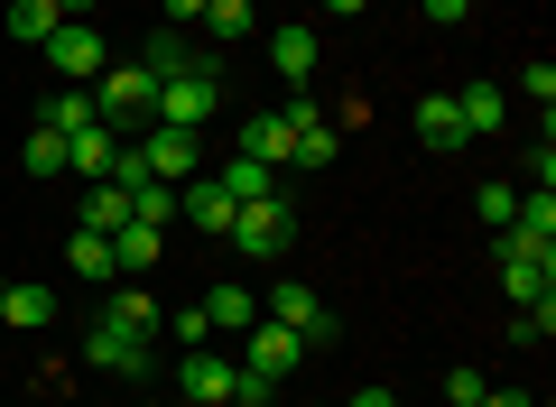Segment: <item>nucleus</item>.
I'll use <instances>...</instances> for the list:
<instances>
[{
	"mask_svg": "<svg viewBox=\"0 0 556 407\" xmlns=\"http://www.w3.org/2000/svg\"><path fill=\"white\" fill-rule=\"evenodd\" d=\"M417 10H427L437 28H464V10H473V0H417Z\"/></svg>",
	"mask_w": 556,
	"mask_h": 407,
	"instance_id": "obj_36",
	"label": "nucleus"
},
{
	"mask_svg": "<svg viewBox=\"0 0 556 407\" xmlns=\"http://www.w3.org/2000/svg\"><path fill=\"white\" fill-rule=\"evenodd\" d=\"M84 361L112 370V380H149V333L121 325V315H93V333H84Z\"/></svg>",
	"mask_w": 556,
	"mask_h": 407,
	"instance_id": "obj_4",
	"label": "nucleus"
},
{
	"mask_svg": "<svg viewBox=\"0 0 556 407\" xmlns=\"http://www.w3.org/2000/svg\"><path fill=\"white\" fill-rule=\"evenodd\" d=\"M529 194H556V139L538 130V149H529Z\"/></svg>",
	"mask_w": 556,
	"mask_h": 407,
	"instance_id": "obj_33",
	"label": "nucleus"
},
{
	"mask_svg": "<svg viewBox=\"0 0 556 407\" xmlns=\"http://www.w3.org/2000/svg\"><path fill=\"white\" fill-rule=\"evenodd\" d=\"M214 176H223V194H232V204H269V194H278V167H260V157H241V149L223 157Z\"/></svg>",
	"mask_w": 556,
	"mask_h": 407,
	"instance_id": "obj_16",
	"label": "nucleus"
},
{
	"mask_svg": "<svg viewBox=\"0 0 556 407\" xmlns=\"http://www.w3.org/2000/svg\"><path fill=\"white\" fill-rule=\"evenodd\" d=\"M102 315H121V325H139V333H149V343H159V325H167V315L149 306V296H139V288H112V306H102Z\"/></svg>",
	"mask_w": 556,
	"mask_h": 407,
	"instance_id": "obj_28",
	"label": "nucleus"
},
{
	"mask_svg": "<svg viewBox=\"0 0 556 407\" xmlns=\"http://www.w3.org/2000/svg\"><path fill=\"white\" fill-rule=\"evenodd\" d=\"M492 259H501V288H510L519 306H547V288H556V251H529L519 232H501Z\"/></svg>",
	"mask_w": 556,
	"mask_h": 407,
	"instance_id": "obj_6",
	"label": "nucleus"
},
{
	"mask_svg": "<svg viewBox=\"0 0 556 407\" xmlns=\"http://www.w3.org/2000/svg\"><path fill=\"white\" fill-rule=\"evenodd\" d=\"M214 112H223V56L214 47L195 65H177V75H159V120L167 130H204Z\"/></svg>",
	"mask_w": 556,
	"mask_h": 407,
	"instance_id": "obj_1",
	"label": "nucleus"
},
{
	"mask_svg": "<svg viewBox=\"0 0 556 407\" xmlns=\"http://www.w3.org/2000/svg\"><path fill=\"white\" fill-rule=\"evenodd\" d=\"M232 380H241V361H232V352H186V361H177V389H186V398L232 407Z\"/></svg>",
	"mask_w": 556,
	"mask_h": 407,
	"instance_id": "obj_13",
	"label": "nucleus"
},
{
	"mask_svg": "<svg viewBox=\"0 0 556 407\" xmlns=\"http://www.w3.org/2000/svg\"><path fill=\"white\" fill-rule=\"evenodd\" d=\"M251 38V0H204V47H232Z\"/></svg>",
	"mask_w": 556,
	"mask_h": 407,
	"instance_id": "obj_26",
	"label": "nucleus"
},
{
	"mask_svg": "<svg viewBox=\"0 0 556 407\" xmlns=\"http://www.w3.org/2000/svg\"><path fill=\"white\" fill-rule=\"evenodd\" d=\"M177 214L186 222H195V232H232V214H241V204H232V194H223V176H186V186H177Z\"/></svg>",
	"mask_w": 556,
	"mask_h": 407,
	"instance_id": "obj_12",
	"label": "nucleus"
},
{
	"mask_svg": "<svg viewBox=\"0 0 556 407\" xmlns=\"http://www.w3.org/2000/svg\"><path fill=\"white\" fill-rule=\"evenodd\" d=\"M547 333H556V296H547V306H519V315H510V343H519V352H538Z\"/></svg>",
	"mask_w": 556,
	"mask_h": 407,
	"instance_id": "obj_29",
	"label": "nucleus"
},
{
	"mask_svg": "<svg viewBox=\"0 0 556 407\" xmlns=\"http://www.w3.org/2000/svg\"><path fill=\"white\" fill-rule=\"evenodd\" d=\"M177 407H214V398H177Z\"/></svg>",
	"mask_w": 556,
	"mask_h": 407,
	"instance_id": "obj_42",
	"label": "nucleus"
},
{
	"mask_svg": "<svg viewBox=\"0 0 556 407\" xmlns=\"http://www.w3.org/2000/svg\"><path fill=\"white\" fill-rule=\"evenodd\" d=\"M0 325H10V333H47V325H56V288H38V278H0Z\"/></svg>",
	"mask_w": 556,
	"mask_h": 407,
	"instance_id": "obj_11",
	"label": "nucleus"
},
{
	"mask_svg": "<svg viewBox=\"0 0 556 407\" xmlns=\"http://www.w3.org/2000/svg\"><path fill=\"white\" fill-rule=\"evenodd\" d=\"M269 325H288L306 352H316V343H334V315L316 306V288H306V278H278V288H269Z\"/></svg>",
	"mask_w": 556,
	"mask_h": 407,
	"instance_id": "obj_9",
	"label": "nucleus"
},
{
	"mask_svg": "<svg viewBox=\"0 0 556 407\" xmlns=\"http://www.w3.org/2000/svg\"><path fill=\"white\" fill-rule=\"evenodd\" d=\"M269 65H278L288 93H306V84H316V28H278V38H269Z\"/></svg>",
	"mask_w": 556,
	"mask_h": 407,
	"instance_id": "obj_14",
	"label": "nucleus"
},
{
	"mask_svg": "<svg viewBox=\"0 0 556 407\" xmlns=\"http://www.w3.org/2000/svg\"><path fill=\"white\" fill-rule=\"evenodd\" d=\"M306 361V343L288 325H269V315H260L251 333H241V370H260V380H288V370Z\"/></svg>",
	"mask_w": 556,
	"mask_h": 407,
	"instance_id": "obj_10",
	"label": "nucleus"
},
{
	"mask_svg": "<svg viewBox=\"0 0 556 407\" xmlns=\"http://www.w3.org/2000/svg\"><path fill=\"white\" fill-rule=\"evenodd\" d=\"M130 149H139V167H149V176H167V186L204 176V149H195V130H167V120H149V130H139Z\"/></svg>",
	"mask_w": 556,
	"mask_h": 407,
	"instance_id": "obj_7",
	"label": "nucleus"
},
{
	"mask_svg": "<svg viewBox=\"0 0 556 407\" xmlns=\"http://www.w3.org/2000/svg\"><path fill=\"white\" fill-rule=\"evenodd\" d=\"M65 269H75V278H121L112 232H84V222H75V241H65Z\"/></svg>",
	"mask_w": 556,
	"mask_h": 407,
	"instance_id": "obj_24",
	"label": "nucleus"
},
{
	"mask_svg": "<svg viewBox=\"0 0 556 407\" xmlns=\"http://www.w3.org/2000/svg\"><path fill=\"white\" fill-rule=\"evenodd\" d=\"M112 149H121V139L93 120V130H75V139H65V167H75L84 186H93V176H112Z\"/></svg>",
	"mask_w": 556,
	"mask_h": 407,
	"instance_id": "obj_22",
	"label": "nucleus"
},
{
	"mask_svg": "<svg viewBox=\"0 0 556 407\" xmlns=\"http://www.w3.org/2000/svg\"><path fill=\"white\" fill-rule=\"evenodd\" d=\"M56 20H93V0H56Z\"/></svg>",
	"mask_w": 556,
	"mask_h": 407,
	"instance_id": "obj_40",
	"label": "nucleus"
},
{
	"mask_svg": "<svg viewBox=\"0 0 556 407\" xmlns=\"http://www.w3.org/2000/svg\"><path fill=\"white\" fill-rule=\"evenodd\" d=\"M223 241H232L241 259H288V241H298V214H288L278 194H269V204H241V214H232V232H223Z\"/></svg>",
	"mask_w": 556,
	"mask_h": 407,
	"instance_id": "obj_5",
	"label": "nucleus"
},
{
	"mask_svg": "<svg viewBox=\"0 0 556 407\" xmlns=\"http://www.w3.org/2000/svg\"><path fill=\"white\" fill-rule=\"evenodd\" d=\"M241 157H260V167H288V112H251V120H241Z\"/></svg>",
	"mask_w": 556,
	"mask_h": 407,
	"instance_id": "obj_19",
	"label": "nucleus"
},
{
	"mask_svg": "<svg viewBox=\"0 0 556 407\" xmlns=\"http://www.w3.org/2000/svg\"><path fill=\"white\" fill-rule=\"evenodd\" d=\"M353 407H399V398H390V380H371V389H353Z\"/></svg>",
	"mask_w": 556,
	"mask_h": 407,
	"instance_id": "obj_39",
	"label": "nucleus"
},
{
	"mask_svg": "<svg viewBox=\"0 0 556 407\" xmlns=\"http://www.w3.org/2000/svg\"><path fill=\"white\" fill-rule=\"evenodd\" d=\"M501 112H510V102H501V84H464V93H455V120H464V139L501 130Z\"/></svg>",
	"mask_w": 556,
	"mask_h": 407,
	"instance_id": "obj_23",
	"label": "nucleus"
},
{
	"mask_svg": "<svg viewBox=\"0 0 556 407\" xmlns=\"http://www.w3.org/2000/svg\"><path fill=\"white\" fill-rule=\"evenodd\" d=\"M204 325H214V333H251L260 325V296L241 288V278H223V288H204Z\"/></svg>",
	"mask_w": 556,
	"mask_h": 407,
	"instance_id": "obj_15",
	"label": "nucleus"
},
{
	"mask_svg": "<svg viewBox=\"0 0 556 407\" xmlns=\"http://www.w3.org/2000/svg\"><path fill=\"white\" fill-rule=\"evenodd\" d=\"M334 157H343V130L325 120V102L316 93H288V167L316 176V167H334Z\"/></svg>",
	"mask_w": 556,
	"mask_h": 407,
	"instance_id": "obj_3",
	"label": "nucleus"
},
{
	"mask_svg": "<svg viewBox=\"0 0 556 407\" xmlns=\"http://www.w3.org/2000/svg\"><path fill=\"white\" fill-rule=\"evenodd\" d=\"M38 130H93V84H56V93H47V112H38Z\"/></svg>",
	"mask_w": 556,
	"mask_h": 407,
	"instance_id": "obj_17",
	"label": "nucleus"
},
{
	"mask_svg": "<svg viewBox=\"0 0 556 407\" xmlns=\"http://www.w3.org/2000/svg\"><path fill=\"white\" fill-rule=\"evenodd\" d=\"M56 0H10V38H20L28 47V56H47V38H56Z\"/></svg>",
	"mask_w": 556,
	"mask_h": 407,
	"instance_id": "obj_21",
	"label": "nucleus"
},
{
	"mask_svg": "<svg viewBox=\"0 0 556 407\" xmlns=\"http://www.w3.org/2000/svg\"><path fill=\"white\" fill-rule=\"evenodd\" d=\"M325 10H334V20H362V10H371V0H325Z\"/></svg>",
	"mask_w": 556,
	"mask_h": 407,
	"instance_id": "obj_41",
	"label": "nucleus"
},
{
	"mask_svg": "<svg viewBox=\"0 0 556 407\" xmlns=\"http://www.w3.org/2000/svg\"><path fill=\"white\" fill-rule=\"evenodd\" d=\"M47 65H56V84H93L102 65H112V47H102L93 20H65L56 38H47Z\"/></svg>",
	"mask_w": 556,
	"mask_h": 407,
	"instance_id": "obj_8",
	"label": "nucleus"
},
{
	"mask_svg": "<svg viewBox=\"0 0 556 407\" xmlns=\"http://www.w3.org/2000/svg\"><path fill=\"white\" fill-rule=\"evenodd\" d=\"M20 167L28 176H65V130H28L20 139Z\"/></svg>",
	"mask_w": 556,
	"mask_h": 407,
	"instance_id": "obj_27",
	"label": "nucleus"
},
{
	"mask_svg": "<svg viewBox=\"0 0 556 407\" xmlns=\"http://www.w3.org/2000/svg\"><path fill=\"white\" fill-rule=\"evenodd\" d=\"M278 398V380H260V370H241V380H232V407H269Z\"/></svg>",
	"mask_w": 556,
	"mask_h": 407,
	"instance_id": "obj_35",
	"label": "nucleus"
},
{
	"mask_svg": "<svg viewBox=\"0 0 556 407\" xmlns=\"http://www.w3.org/2000/svg\"><path fill=\"white\" fill-rule=\"evenodd\" d=\"M473 214L492 222V232H510V214H519V194H510V186H482V194H473Z\"/></svg>",
	"mask_w": 556,
	"mask_h": 407,
	"instance_id": "obj_31",
	"label": "nucleus"
},
{
	"mask_svg": "<svg viewBox=\"0 0 556 407\" xmlns=\"http://www.w3.org/2000/svg\"><path fill=\"white\" fill-rule=\"evenodd\" d=\"M130 222V194L112 186V176H93V194H84V232H121Z\"/></svg>",
	"mask_w": 556,
	"mask_h": 407,
	"instance_id": "obj_25",
	"label": "nucleus"
},
{
	"mask_svg": "<svg viewBox=\"0 0 556 407\" xmlns=\"http://www.w3.org/2000/svg\"><path fill=\"white\" fill-rule=\"evenodd\" d=\"M482 389H492V380H482V370H473V361H464V370H445V407H473V398H482Z\"/></svg>",
	"mask_w": 556,
	"mask_h": 407,
	"instance_id": "obj_34",
	"label": "nucleus"
},
{
	"mask_svg": "<svg viewBox=\"0 0 556 407\" xmlns=\"http://www.w3.org/2000/svg\"><path fill=\"white\" fill-rule=\"evenodd\" d=\"M204 20V0H167V28H195Z\"/></svg>",
	"mask_w": 556,
	"mask_h": 407,
	"instance_id": "obj_37",
	"label": "nucleus"
},
{
	"mask_svg": "<svg viewBox=\"0 0 556 407\" xmlns=\"http://www.w3.org/2000/svg\"><path fill=\"white\" fill-rule=\"evenodd\" d=\"M159 251H167V232H149V222H121V232H112L121 278H149V269H159Z\"/></svg>",
	"mask_w": 556,
	"mask_h": 407,
	"instance_id": "obj_20",
	"label": "nucleus"
},
{
	"mask_svg": "<svg viewBox=\"0 0 556 407\" xmlns=\"http://www.w3.org/2000/svg\"><path fill=\"white\" fill-rule=\"evenodd\" d=\"M519 93L547 112V102H556V65H547V56H529V65H519Z\"/></svg>",
	"mask_w": 556,
	"mask_h": 407,
	"instance_id": "obj_32",
	"label": "nucleus"
},
{
	"mask_svg": "<svg viewBox=\"0 0 556 407\" xmlns=\"http://www.w3.org/2000/svg\"><path fill=\"white\" fill-rule=\"evenodd\" d=\"M167 343H177V352H204V343H214V325H204V306L167 315Z\"/></svg>",
	"mask_w": 556,
	"mask_h": 407,
	"instance_id": "obj_30",
	"label": "nucleus"
},
{
	"mask_svg": "<svg viewBox=\"0 0 556 407\" xmlns=\"http://www.w3.org/2000/svg\"><path fill=\"white\" fill-rule=\"evenodd\" d=\"M473 407H529V389H482Z\"/></svg>",
	"mask_w": 556,
	"mask_h": 407,
	"instance_id": "obj_38",
	"label": "nucleus"
},
{
	"mask_svg": "<svg viewBox=\"0 0 556 407\" xmlns=\"http://www.w3.org/2000/svg\"><path fill=\"white\" fill-rule=\"evenodd\" d=\"M93 120L102 130H149L159 120V75L149 65H102L93 75Z\"/></svg>",
	"mask_w": 556,
	"mask_h": 407,
	"instance_id": "obj_2",
	"label": "nucleus"
},
{
	"mask_svg": "<svg viewBox=\"0 0 556 407\" xmlns=\"http://www.w3.org/2000/svg\"><path fill=\"white\" fill-rule=\"evenodd\" d=\"M408 130L427 139V149H464V120H455V93H427V102H417V112H408Z\"/></svg>",
	"mask_w": 556,
	"mask_h": 407,
	"instance_id": "obj_18",
	"label": "nucleus"
}]
</instances>
